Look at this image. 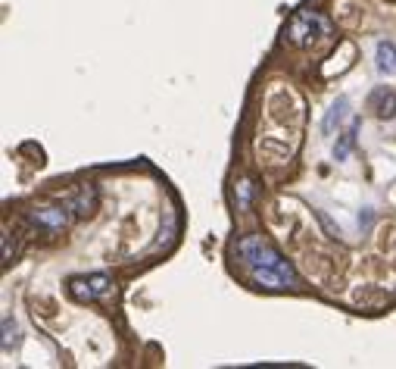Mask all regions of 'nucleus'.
Instances as JSON below:
<instances>
[{
	"label": "nucleus",
	"mask_w": 396,
	"mask_h": 369,
	"mask_svg": "<svg viewBox=\"0 0 396 369\" xmlns=\"http://www.w3.org/2000/svg\"><path fill=\"white\" fill-rule=\"evenodd\" d=\"M109 291V275L97 273V275H81V279H69V294L75 301H97Z\"/></svg>",
	"instance_id": "obj_5"
},
{
	"label": "nucleus",
	"mask_w": 396,
	"mask_h": 369,
	"mask_svg": "<svg viewBox=\"0 0 396 369\" xmlns=\"http://www.w3.org/2000/svg\"><path fill=\"white\" fill-rule=\"evenodd\" d=\"M377 72L381 76H396V44L393 41L377 44Z\"/></svg>",
	"instance_id": "obj_9"
},
{
	"label": "nucleus",
	"mask_w": 396,
	"mask_h": 369,
	"mask_svg": "<svg viewBox=\"0 0 396 369\" xmlns=\"http://www.w3.org/2000/svg\"><path fill=\"white\" fill-rule=\"evenodd\" d=\"M356 135H359V119H349V125H346V131L340 135V141H337V147H334V160H346L349 157V151H353V144H356Z\"/></svg>",
	"instance_id": "obj_10"
},
{
	"label": "nucleus",
	"mask_w": 396,
	"mask_h": 369,
	"mask_svg": "<svg viewBox=\"0 0 396 369\" xmlns=\"http://www.w3.org/2000/svg\"><path fill=\"white\" fill-rule=\"evenodd\" d=\"M72 207H32L28 210V226L34 229V232L41 235H56L63 232V229H69V222H72Z\"/></svg>",
	"instance_id": "obj_2"
},
{
	"label": "nucleus",
	"mask_w": 396,
	"mask_h": 369,
	"mask_svg": "<svg viewBox=\"0 0 396 369\" xmlns=\"http://www.w3.org/2000/svg\"><path fill=\"white\" fill-rule=\"evenodd\" d=\"M371 222H375V213H371V210H368V207H365V210H362V213H359V226H362V229H368V226H371Z\"/></svg>",
	"instance_id": "obj_13"
},
{
	"label": "nucleus",
	"mask_w": 396,
	"mask_h": 369,
	"mask_svg": "<svg viewBox=\"0 0 396 369\" xmlns=\"http://www.w3.org/2000/svg\"><path fill=\"white\" fill-rule=\"evenodd\" d=\"M346 116H349V101H346V97H340V101L331 103L328 116L322 119V131H324V135H334V131L340 129V123H343Z\"/></svg>",
	"instance_id": "obj_8"
},
{
	"label": "nucleus",
	"mask_w": 396,
	"mask_h": 369,
	"mask_svg": "<svg viewBox=\"0 0 396 369\" xmlns=\"http://www.w3.org/2000/svg\"><path fill=\"white\" fill-rule=\"evenodd\" d=\"M322 34H328V22H324L318 13H312V10H302V13L294 16V22H290L287 41L296 44V48H309V44L318 41Z\"/></svg>",
	"instance_id": "obj_3"
},
{
	"label": "nucleus",
	"mask_w": 396,
	"mask_h": 369,
	"mask_svg": "<svg viewBox=\"0 0 396 369\" xmlns=\"http://www.w3.org/2000/svg\"><path fill=\"white\" fill-rule=\"evenodd\" d=\"M253 198H256V184L250 182V178H237V182H234V200H237V210H250Z\"/></svg>",
	"instance_id": "obj_11"
},
{
	"label": "nucleus",
	"mask_w": 396,
	"mask_h": 369,
	"mask_svg": "<svg viewBox=\"0 0 396 369\" xmlns=\"http://www.w3.org/2000/svg\"><path fill=\"white\" fill-rule=\"evenodd\" d=\"M69 207H72L75 216H91V213L97 210V191H94V184H81V191L75 194L72 200H69Z\"/></svg>",
	"instance_id": "obj_7"
},
{
	"label": "nucleus",
	"mask_w": 396,
	"mask_h": 369,
	"mask_svg": "<svg viewBox=\"0 0 396 369\" xmlns=\"http://www.w3.org/2000/svg\"><path fill=\"white\" fill-rule=\"evenodd\" d=\"M316 219H318V226L324 229V235H328V238H340V229L334 226V219H331L324 210H316Z\"/></svg>",
	"instance_id": "obj_12"
},
{
	"label": "nucleus",
	"mask_w": 396,
	"mask_h": 369,
	"mask_svg": "<svg viewBox=\"0 0 396 369\" xmlns=\"http://www.w3.org/2000/svg\"><path fill=\"white\" fill-rule=\"evenodd\" d=\"M368 109H375L377 119H393L396 116V91L387 88V85L375 88L368 97Z\"/></svg>",
	"instance_id": "obj_6"
},
{
	"label": "nucleus",
	"mask_w": 396,
	"mask_h": 369,
	"mask_svg": "<svg viewBox=\"0 0 396 369\" xmlns=\"http://www.w3.org/2000/svg\"><path fill=\"white\" fill-rule=\"evenodd\" d=\"M234 253H237V260H241L247 269L275 266V263L284 260L281 253H278V247L269 244L265 238H259V235H243V238L234 244Z\"/></svg>",
	"instance_id": "obj_1"
},
{
	"label": "nucleus",
	"mask_w": 396,
	"mask_h": 369,
	"mask_svg": "<svg viewBox=\"0 0 396 369\" xmlns=\"http://www.w3.org/2000/svg\"><path fill=\"white\" fill-rule=\"evenodd\" d=\"M250 279L256 282L259 288H269V291H281V288H296L300 279H296V269L290 260H281L275 266H259L250 269Z\"/></svg>",
	"instance_id": "obj_4"
}]
</instances>
